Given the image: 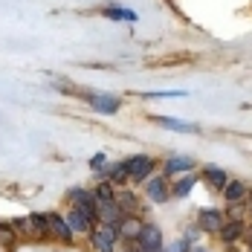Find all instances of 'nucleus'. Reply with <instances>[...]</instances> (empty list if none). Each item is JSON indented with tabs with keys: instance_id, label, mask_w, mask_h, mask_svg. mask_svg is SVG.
Segmentation results:
<instances>
[{
	"instance_id": "nucleus-1",
	"label": "nucleus",
	"mask_w": 252,
	"mask_h": 252,
	"mask_svg": "<svg viewBox=\"0 0 252 252\" xmlns=\"http://www.w3.org/2000/svg\"><path fill=\"white\" fill-rule=\"evenodd\" d=\"M87 238H90V244H93L96 252H113L116 250V241H122L119 226H104V223H96V229L87 232Z\"/></svg>"
},
{
	"instance_id": "nucleus-2",
	"label": "nucleus",
	"mask_w": 252,
	"mask_h": 252,
	"mask_svg": "<svg viewBox=\"0 0 252 252\" xmlns=\"http://www.w3.org/2000/svg\"><path fill=\"white\" fill-rule=\"evenodd\" d=\"M125 162H127V180H130V183H145V180L154 174V168H157V159L148 157V154L127 157Z\"/></svg>"
},
{
	"instance_id": "nucleus-3",
	"label": "nucleus",
	"mask_w": 252,
	"mask_h": 252,
	"mask_svg": "<svg viewBox=\"0 0 252 252\" xmlns=\"http://www.w3.org/2000/svg\"><path fill=\"white\" fill-rule=\"evenodd\" d=\"M145 194L151 197L154 203H162L171 197V186H168V174H151L145 180Z\"/></svg>"
},
{
	"instance_id": "nucleus-4",
	"label": "nucleus",
	"mask_w": 252,
	"mask_h": 252,
	"mask_svg": "<svg viewBox=\"0 0 252 252\" xmlns=\"http://www.w3.org/2000/svg\"><path fill=\"white\" fill-rule=\"evenodd\" d=\"M244 232H247V223L241 218H232V220H223V226L218 229V238L223 244H238L244 238Z\"/></svg>"
},
{
	"instance_id": "nucleus-5",
	"label": "nucleus",
	"mask_w": 252,
	"mask_h": 252,
	"mask_svg": "<svg viewBox=\"0 0 252 252\" xmlns=\"http://www.w3.org/2000/svg\"><path fill=\"white\" fill-rule=\"evenodd\" d=\"M136 244L142 250H162V229L154 226V223H142V232H139Z\"/></svg>"
},
{
	"instance_id": "nucleus-6",
	"label": "nucleus",
	"mask_w": 252,
	"mask_h": 252,
	"mask_svg": "<svg viewBox=\"0 0 252 252\" xmlns=\"http://www.w3.org/2000/svg\"><path fill=\"white\" fill-rule=\"evenodd\" d=\"M87 101H90V107L96 113H104V116H113L119 110V104H122L116 96H107V93H93V96H87Z\"/></svg>"
},
{
	"instance_id": "nucleus-7",
	"label": "nucleus",
	"mask_w": 252,
	"mask_h": 252,
	"mask_svg": "<svg viewBox=\"0 0 252 252\" xmlns=\"http://www.w3.org/2000/svg\"><path fill=\"white\" fill-rule=\"evenodd\" d=\"M122 209L116 206V200H107V203H99V223L104 226H119L122 223Z\"/></svg>"
},
{
	"instance_id": "nucleus-8",
	"label": "nucleus",
	"mask_w": 252,
	"mask_h": 252,
	"mask_svg": "<svg viewBox=\"0 0 252 252\" xmlns=\"http://www.w3.org/2000/svg\"><path fill=\"white\" fill-rule=\"evenodd\" d=\"M47 223H50V232L58 238V241L73 244V229L67 226V220H64L61 215H47Z\"/></svg>"
},
{
	"instance_id": "nucleus-9",
	"label": "nucleus",
	"mask_w": 252,
	"mask_h": 252,
	"mask_svg": "<svg viewBox=\"0 0 252 252\" xmlns=\"http://www.w3.org/2000/svg\"><path fill=\"white\" fill-rule=\"evenodd\" d=\"M191 168H194V159H191V157L177 154V157H168V159H165L162 174H186V171H191Z\"/></svg>"
},
{
	"instance_id": "nucleus-10",
	"label": "nucleus",
	"mask_w": 252,
	"mask_h": 252,
	"mask_svg": "<svg viewBox=\"0 0 252 252\" xmlns=\"http://www.w3.org/2000/svg\"><path fill=\"white\" fill-rule=\"evenodd\" d=\"M223 200H226L229 206L244 203L247 200V183H241V180H229L226 186H223Z\"/></svg>"
},
{
	"instance_id": "nucleus-11",
	"label": "nucleus",
	"mask_w": 252,
	"mask_h": 252,
	"mask_svg": "<svg viewBox=\"0 0 252 252\" xmlns=\"http://www.w3.org/2000/svg\"><path fill=\"white\" fill-rule=\"evenodd\" d=\"M197 223H200L197 229H203V232H215V235H218V229L223 226V215L215 212V209H203L200 218H197Z\"/></svg>"
},
{
	"instance_id": "nucleus-12",
	"label": "nucleus",
	"mask_w": 252,
	"mask_h": 252,
	"mask_svg": "<svg viewBox=\"0 0 252 252\" xmlns=\"http://www.w3.org/2000/svg\"><path fill=\"white\" fill-rule=\"evenodd\" d=\"M139 232H142V220L139 218H122V223H119V235H122V241L125 244H133L136 238H139Z\"/></svg>"
},
{
	"instance_id": "nucleus-13",
	"label": "nucleus",
	"mask_w": 252,
	"mask_h": 252,
	"mask_svg": "<svg viewBox=\"0 0 252 252\" xmlns=\"http://www.w3.org/2000/svg\"><path fill=\"white\" fill-rule=\"evenodd\" d=\"M116 206L122 209V215H130V218H139V200H136V194H130V191H116Z\"/></svg>"
},
{
	"instance_id": "nucleus-14",
	"label": "nucleus",
	"mask_w": 252,
	"mask_h": 252,
	"mask_svg": "<svg viewBox=\"0 0 252 252\" xmlns=\"http://www.w3.org/2000/svg\"><path fill=\"white\" fill-rule=\"evenodd\" d=\"M104 180H107L113 189H116V186H125L127 183V162L125 159H122V162H113V165L104 171Z\"/></svg>"
},
{
	"instance_id": "nucleus-15",
	"label": "nucleus",
	"mask_w": 252,
	"mask_h": 252,
	"mask_svg": "<svg viewBox=\"0 0 252 252\" xmlns=\"http://www.w3.org/2000/svg\"><path fill=\"white\" fill-rule=\"evenodd\" d=\"M101 15L104 18H110V21H127V24H136V12H130V9H122V6H104L101 9Z\"/></svg>"
},
{
	"instance_id": "nucleus-16",
	"label": "nucleus",
	"mask_w": 252,
	"mask_h": 252,
	"mask_svg": "<svg viewBox=\"0 0 252 252\" xmlns=\"http://www.w3.org/2000/svg\"><path fill=\"white\" fill-rule=\"evenodd\" d=\"M194 183H197V177H194V174L177 177L174 183H171V197H186V194L194 189Z\"/></svg>"
},
{
	"instance_id": "nucleus-17",
	"label": "nucleus",
	"mask_w": 252,
	"mask_h": 252,
	"mask_svg": "<svg viewBox=\"0 0 252 252\" xmlns=\"http://www.w3.org/2000/svg\"><path fill=\"white\" fill-rule=\"evenodd\" d=\"M64 220H67V226L73 229V235H76V232H84V235H87V232L93 229V223H90L81 212H76V209H70V215H67Z\"/></svg>"
},
{
	"instance_id": "nucleus-18",
	"label": "nucleus",
	"mask_w": 252,
	"mask_h": 252,
	"mask_svg": "<svg viewBox=\"0 0 252 252\" xmlns=\"http://www.w3.org/2000/svg\"><path fill=\"white\" fill-rule=\"evenodd\" d=\"M203 177H206V180H209V186H212V189H218V191H223V186L229 183L226 171H223V168H218V165H209V168L203 171Z\"/></svg>"
},
{
	"instance_id": "nucleus-19",
	"label": "nucleus",
	"mask_w": 252,
	"mask_h": 252,
	"mask_svg": "<svg viewBox=\"0 0 252 252\" xmlns=\"http://www.w3.org/2000/svg\"><path fill=\"white\" fill-rule=\"evenodd\" d=\"M157 122L162 127H171V130H180V133H197L200 127L189 125V122H180V119H168V116H157Z\"/></svg>"
},
{
	"instance_id": "nucleus-20",
	"label": "nucleus",
	"mask_w": 252,
	"mask_h": 252,
	"mask_svg": "<svg viewBox=\"0 0 252 252\" xmlns=\"http://www.w3.org/2000/svg\"><path fill=\"white\" fill-rule=\"evenodd\" d=\"M26 229H29V232H35V235H50L47 215H29V218H26Z\"/></svg>"
},
{
	"instance_id": "nucleus-21",
	"label": "nucleus",
	"mask_w": 252,
	"mask_h": 252,
	"mask_svg": "<svg viewBox=\"0 0 252 252\" xmlns=\"http://www.w3.org/2000/svg\"><path fill=\"white\" fill-rule=\"evenodd\" d=\"M93 194H96V200L99 203H107V200H116V189L107 183V180H101L99 186L93 189Z\"/></svg>"
},
{
	"instance_id": "nucleus-22",
	"label": "nucleus",
	"mask_w": 252,
	"mask_h": 252,
	"mask_svg": "<svg viewBox=\"0 0 252 252\" xmlns=\"http://www.w3.org/2000/svg\"><path fill=\"white\" fill-rule=\"evenodd\" d=\"M15 244V232L9 229V223H0V247H12Z\"/></svg>"
},
{
	"instance_id": "nucleus-23",
	"label": "nucleus",
	"mask_w": 252,
	"mask_h": 252,
	"mask_svg": "<svg viewBox=\"0 0 252 252\" xmlns=\"http://www.w3.org/2000/svg\"><path fill=\"white\" fill-rule=\"evenodd\" d=\"M165 252H191V247H189V241H186V238H180V241H174Z\"/></svg>"
},
{
	"instance_id": "nucleus-24",
	"label": "nucleus",
	"mask_w": 252,
	"mask_h": 252,
	"mask_svg": "<svg viewBox=\"0 0 252 252\" xmlns=\"http://www.w3.org/2000/svg\"><path fill=\"white\" fill-rule=\"evenodd\" d=\"M90 168H96V171H101V168H104V154H96V157L90 159Z\"/></svg>"
},
{
	"instance_id": "nucleus-25",
	"label": "nucleus",
	"mask_w": 252,
	"mask_h": 252,
	"mask_svg": "<svg viewBox=\"0 0 252 252\" xmlns=\"http://www.w3.org/2000/svg\"><path fill=\"white\" fill-rule=\"evenodd\" d=\"M191 252H209V250H206V247H194Z\"/></svg>"
},
{
	"instance_id": "nucleus-26",
	"label": "nucleus",
	"mask_w": 252,
	"mask_h": 252,
	"mask_svg": "<svg viewBox=\"0 0 252 252\" xmlns=\"http://www.w3.org/2000/svg\"><path fill=\"white\" fill-rule=\"evenodd\" d=\"M250 250H252V232H250Z\"/></svg>"
},
{
	"instance_id": "nucleus-27",
	"label": "nucleus",
	"mask_w": 252,
	"mask_h": 252,
	"mask_svg": "<svg viewBox=\"0 0 252 252\" xmlns=\"http://www.w3.org/2000/svg\"><path fill=\"white\" fill-rule=\"evenodd\" d=\"M250 218H252V206H250Z\"/></svg>"
}]
</instances>
